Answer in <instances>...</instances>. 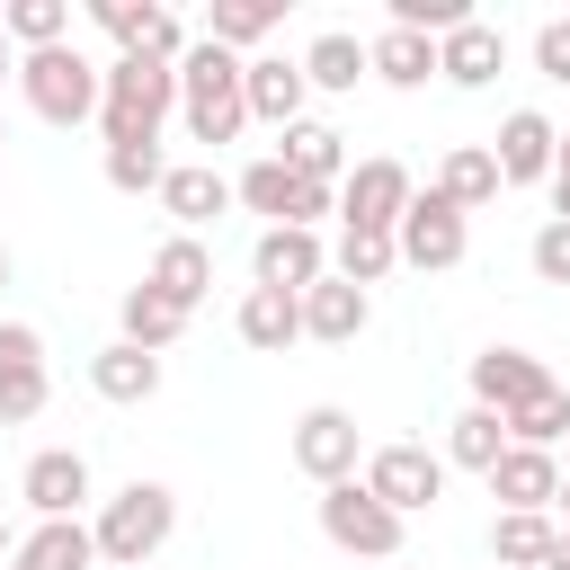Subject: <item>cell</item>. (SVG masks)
<instances>
[{"mask_svg":"<svg viewBox=\"0 0 570 570\" xmlns=\"http://www.w3.org/2000/svg\"><path fill=\"white\" fill-rule=\"evenodd\" d=\"M169 116H178V62H142V53L98 62V134L107 142H160Z\"/></svg>","mask_w":570,"mask_h":570,"instance_id":"6da1fadb","label":"cell"},{"mask_svg":"<svg viewBox=\"0 0 570 570\" xmlns=\"http://www.w3.org/2000/svg\"><path fill=\"white\" fill-rule=\"evenodd\" d=\"M169 534H178V490H169V481H125V490L98 499V517H89V543H98V561H116V570H142Z\"/></svg>","mask_w":570,"mask_h":570,"instance_id":"7a4b0ae2","label":"cell"},{"mask_svg":"<svg viewBox=\"0 0 570 570\" xmlns=\"http://www.w3.org/2000/svg\"><path fill=\"white\" fill-rule=\"evenodd\" d=\"M178 116H187L196 142H240V125H249V107H240V53H223V45L196 36L178 53Z\"/></svg>","mask_w":570,"mask_h":570,"instance_id":"3957f363","label":"cell"},{"mask_svg":"<svg viewBox=\"0 0 570 570\" xmlns=\"http://www.w3.org/2000/svg\"><path fill=\"white\" fill-rule=\"evenodd\" d=\"M18 98H27L45 125H89V116H98V62H89L80 45L18 53Z\"/></svg>","mask_w":570,"mask_h":570,"instance_id":"277c9868","label":"cell"},{"mask_svg":"<svg viewBox=\"0 0 570 570\" xmlns=\"http://www.w3.org/2000/svg\"><path fill=\"white\" fill-rule=\"evenodd\" d=\"M294 472L321 481V490L356 481V472H365V428H356L338 401H312V410L294 419Z\"/></svg>","mask_w":570,"mask_h":570,"instance_id":"5b68a950","label":"cell"},{"mask_svg":"<svg viewBox=\"0 0 570 570\" xmlns=\"http://www.w3.org/2000/svg\"><path fill=\"white\" fill-rule=\"evenodd\" d=\"M463 249H472V223L428 187V196H410V214L392 223V258L401 267H419V276H445V267H463Z\"/></svg>","mask_w":570,"mask_h":570,"instance_id":"8992f818","label":"cell"},{"mask_svg":"<svg viewBox=\"0 0 570 570\" xmlns=\"http://www.w3.org/2000/svg\"><path fill=\"white\" fill-rule=\"evenodd\" d=\"M321 534H330L338 552H356V561H392V552H401V517H392L365 481L321 490Z\"/></svg>","mask_w":570,"mask_h":570,"instance_id":"52a82bcc","label":"cell"},{"mask_svg":"<svg viewBox=\"0 0 570 570\" xmlns=\"http://www.w3.org/2000/svg\"><path fill=\"white\" fill-rule=\"evenodd\" d=\"M356 481H365V490L410 525L419 508H436V490H445V454H428V445H374Z\"/></svg>","mask_w":570,"mask_h":570,"instance_id":"ba28073f","label":"cell"},{"mask_svg":"<svg viewBox=\"0 0 570 570\" xmlns=\"http://www.w3.org/2000/svg\"><path fill=\"white\" fill-rule=\"evenodd\" d=\"M410 169L401 160H356L347 178H338V232H392L401 214H410Z\"/></svg>","mask_w":570,"mask_h":570,"instance_id":"9c48e42d","label":"cell"},{"mask_svg":"<svg viewBox=\"0 0 570 570\" xmlns=\"http://www.w3.org/2000/svg\"><path fill=\"white\" fill-rule=\"evenodd\" d=\"M552 151H561V134H552V116H543V107H508V116H499V134H490L499 187H543V178H552Z\"/></svg>","mask_w":570,"mask_h":570,"instance_id":"30bf717a","label":"cell"},{"mask_svg":"<svg viewBox=\"0 0 570 570\" xmlns=\"http://www.w3.org/2000/svg\"><path fill=\"white\" fill-rule=\"evenodd\" d=\"M18 499L36 508V525H53V517H80V508H89V454H80V445H45V454H27V472H18Z\"/></svg>","mask_w":570,"mask_h":570,"instance_id":"8fae6325","label":"cell"},{"mask_svg":"<svg viewBox=\"0 0 570 570\" xmlns=\"http://www.w3.org/2000/svg\"><path fill=\"white\" fill-rule=\"evenodd\" d=\"M89 18H98L125 53H142V62H178V53H187V27H178L160 0H89Z\"/></svg>","mask_w":570,"mask_h":570,"instance_id":"7c38bea8","label":"cell"},{"mask_svg":"<svg viewBox=\"0 0 570 570\" xmlns=\"http://www.w3.org/2000/svg\"><path fill=\"white\" fill-rule=\"evenodd\" d=\"M303 62H285V53H249L240 62V107H249V125H303Z\"/></svg>","mask_w":570,"mask_h":570,"instance_id":"4fadbf2b","label":"cell"},{"mask_svg":"<svg viewBox=\"0 0 570 570\" xmlns=\"http://www.w3.org/2000/svg\"><path fill=\"white\" fill-rule=\"evenodd\" d=\"M249 276H258V285H276V294H303V285H321V276H330V249H321V232L276 223V232H258Z\"/></svg>","mask_w":570,"mask_h":570,"instance_id":"5bb4252c","label":"cell"},{"mask_svg":"<svg viewBox=\"0 0 570 570\" xmlns=\"http://www.w3.org/2000/svg\"><path fill=\"white\" fill-rule=\"evenodd\" d=\"M142 285H151L160 303H178V312L196 321V303L214 294V249H205L196 232H169V240L151 249V267H142Z\"/></svg>","mask_w":570,"mask_h":570,"instance_id":"9a60e30c","label":"cell"},{"mask_svg":"<svg viewBox=\"0 0 570 570\" xmlns=\"http://www.w3.org/2000/svg\"><path fill=\"white\" fill-rule=\"evenodd\" d=\"M534 392H552V365H543V356H525V347H481V356H472V401H481V410L508 419V410H525Z\"/></svg>","mask_w":570,"mask_h":570,"instance_id":"2e32d148","label":"cell"},{"mask_svg":"<svg viewBox=\"0 0 570 570\" xmlns=\"http://www.w3.org/2000/svg\"><path fill=\"white\" fill-rule=\"evenodd\" d=\"M508 71V36L490 27V18H463L454 36H436V80H454V89H490Z\"/></svg>","mask_w":570,"mask_h":570,"instance_id":"e0dca14e","label":"cell"},{"mask_svg":"<svg viewBox=\"0 0 570 570\" xmlns=\"http://www.w3.org/2000/svg\"><path fill=\"white\" fill-rule=\"evenodd\" d=\"M223 205H232V178H223L214 160H169V178H160V214H169L178 232L214 223Z\"/></svg>","mask_w":570,"mask_h":570,"instance_id":"ac0fdd59","label":"cell"},{"mask_svg":"<svg viewBox=\"0 0 570 570\" xmlns=\"http://www.w3.org/2000/svg\"><path fill=\"white\" fill-rule=\"evenodd\" d=\"M365 321H374V294H356L347 276H321V285H303V338H321V347H347Z\"/></svg>","mask_w":570,"mask_h":570,"instance_id":"d6986e66","label":"cell"},{"mask_svg":"<svg viewBox=\"0 0 570 570\" xmlns=\"http://www.w3.org/2000/svg\"><path fill=\"white\" fill-rule=\"evenodd\" d=\"M481 481H490V499H499V508H552V499H561V454L508 445V454H499Z\"/></svg>","mask_w":570,"mask_h":570,"instance_id":"ffe728a7","label":"cell"},{"mask_svg":"<svg viewBox=\"0 0 570 570\" xmlns=\"http://www.w3.org/2000/svg\"><path fill=\"white\" fill-rule=\"evenodd\" d=\"M294 338H303V294L249 285V294H240V347H258V356H285Z\"/></svg>","mask_w":570,"mask_h":570,"instance_id":"44dd1931","label":"cell"},{"mask_svg":"<svg viewBox=\"0 0 570 570\" xmlns=\"http://www.w3.org/2000/svg\"><path fill=\"white\" fill-rule=\"evenodd\" d=\"M89 392H98V401H116V410H142V401L160 392V356H142V347H125V338H116V347H98V356H89Z\"/></svg>","mask_w":570,"mask_h":570,"instance_id":"7402d4cb","label":"cell"},{"mask_svg":"<svg viewBox=\"0 0 570 570\" xmlns=\"http://www.w3.org/2000/svg\"><path fill=\"white\" fill-rule=\"evenodd\" d=\"M552 543H561L552 508H499V517H490V561H499V570H543Z\"/></svg>","mask_w":570,"mask_h":570,"instance_id":"603a6c76","label":"cell"},{"mask_svg":"<svg viewBox=\"0 0 570 570\" xmlns=\"http://www.w3.org/2000/svg\"><path fill=\"white\" fill-rule=\"evenodd\" d=\"M89 561H98V543H89V525H80V517L27 525V534H18V552H9V570H89Z\"/></svg>","mask_w":570,"mask_h":570,"instance_id":"cb8c5ba5","label":"cell"},{"mask_svg":"<svg viewBox=\"0 0 570 570\" xmlns=\"http://www.w3.org/2000/svg\"><path fill=\"white\" fill-rule=\"evenodd\" d=\"M365 71H374L383 89H428V80H436V45L410 36V27H383V36L365 45Z\"/></svg>","mask_w":570,"mask_h":570,"instance_id":"d4e9b609","label":"cell"},{"mask_svg":"<svg viewBox=\"0 0 570 570\" xmlns=\"http://www.w3.org/2000/svg\"><path fill=\"white\" fill-rule=\"evenodd\" d=\"M294 178H321V187H338L347 178V134L338 125H321V116H303V125H285V151H276Z\"/></svg>","mask_w":570,"mask_h":570,"instance_id":"484cf974","label":"cell"},{"mask_svg":"<svg viewBox=\"0 0 570 570\" xmlns=\"http://www.w3.org/2000/svg\"><path fill=\"white\" fill-rule=\"evenodd\" d=\"M436 196H445L454 214H481V205L499 196V160H490V142H454V151L436 160Z\"/></svg>","mask_w":570,"mask_h":570,"instance_id":"4316f807","label":"cell"},{"mask_svg":"<svg viewBox=\"0 0 570 570\" xmlns=\"http://www.w3.org/2000/svg\"><path fill=\"white\" fill-rule=\"evenodd\" d=\"M499 454H508V419H499V410H481V401H472V410H454V419H445V463L490 472Z\"/></svg>","mask_w":570,"mask_h":570,"instance_id":"83f0119b","label":"cell"},{"mask_svg":"<svg viewBox=\"0 0 570 570\" xmlns=\"http://www.w3.org/2000/svg\"><path fill=\"white\" fill-rule=\"evenodd\" d=\"M0 36H9L18 53L71 45V0H0Z\"/></svg>","mask_w":570,"mask_h":570,"instance_id":"f1b7e54d","label":"cell"},{"mask_svg":"<svg viewBox=\"0 0 570 570\" xmlns=\"http://www.w3.org/2000/svg\"><path fill=\"white\" fill-rule=\"evenodd\" d=\"M356 80H365V45H356L347 27L312 36V53H303V89H330V98H347Z\"/></svg>","mask_w":570,"mask_h":570,"instance_id":"f546056e","label":"cell"},{"mask_svg":"<svg viewBox=\"0 0 570 570\" xmlns=\"http://www.w3.org/2000/svg\"><path fill=\"white\" fill-rule=\"evenodd\" d=\"M232 196H240L249 214H267V232H276V223H294V196H303V178H294V169L267 151V160H249V169L232 178Z\"/></svg>","mask_w":570,"mask_h":570,"instance_id":"4dcf8cb0","label":"cell"},{"mask_svg":"<svg viewBox=\"0 0 570 570\" xmlns=\"http://www.w3.org/2000/svg\"><path fill=\"white\" fill-rule=\"evenodd\" d=\"M276 18H285L276 0H214V9H205V45L249 53V45H267V27H276Z\"/></svg>","mask_w":570,"mask_h":570,"instance_id":"1f68e13d","label":"cell"},{"mask_svg":"<svg viewBox=\"0 0 570 570\" xmlns=\"http://www.w3.org/2000/svg\"><path fill=\"white\" fill-rule=\"evenodd\" d=\"M178 338H187V312H178V303H160L151 285H134V294H125V347L160 356V347H178Z\"/></svg>","mask_w":570,"mask_h":570,"instance_id":"d6a6232c","label":"cell"},{"mask_svg":"<svg viewBox=\"0 0 570 570\" xmlns=\"http://www.w3.org/2000/svg\"><path fill=\"white\" fill-rule=\"evenodd\" d=\"M508 445H534V454L570 445V392L552 383V392H534L525 410H508Z\"/></svg>","mask_w":570,"mask_h":570,"instance_id":"836d02e7","label":"cell"},{"mask_svg":"<svg viewBox=\"0 0 570 570\" xmlns=\"http://www.w3.org/2000/svg\"><path fill=\"white\" fill-rule=\"evenodd\" d=\"M401 258H392V232H338V249H330V276H347L356 294L365 285H383Z\"/></svg>","mask_w":570,"mask_h":570,"instance_id":"e575fe53","label":"cell"},{"mask_svg":"<svg viewBox=\"0 0 570 570\" xmlns=\"http://www.w3.org/2000/svg\"><path fill=\"white\" fill-rule=\"evenodd\" d=\"M160 178H169L160 142H107V187L116 196H160Z\"/></svg>","mask_w":570,"mask_h":570,"instance_id":"d590c367","label":"cell"},{"mask_svg":"<svg viewBox=\"0 0 570 570\" xmlns=\"http://www.w3.org/2000/svg\"><path fill=\"white\" fill-rule=\"evenodd\" d=\"M45 401H53V374H45V365H18V374H0V428H27Z\"/></svg>","mask_w":570,"mask_h":570,"instance_id":"8d00e7d4","label":"cell"},{"mask_svg":"<svg viewBox=\"0 0 570 570\" xmlns=\"http://www.w3.org/2000/svg\"><path fill=\"white\" fill-rule=\"evenodd\" d=\"M525 258H534V276H543V285H570V223H543Z\"/></svg>","mask_w":570,"mask_h":570,"instance_id":"74e56055","label":"cell"},{"mask_svg":"<svg viewBox=\"0 0 570 570\" xmlns=\"http://www.w3.org/2000/svg\"><path fill=\"white\" fill-rule=\"evenodd\" d=\"M18 365H45V330L36 321H0V374H18Z\"/></svg>","mask_w":570,"mask_h":570,"instance_id":"f35d334b","label":"cell"},{"mask_svg":"<svg viewBox=\"0 0 570 570\" xmlns=\"http://www.w3.org/2000/svg\"><path fill=\"white\" fill-rule=\"evenodd\" d=\"M534 71H543V80H570V18H552V27L534 36Z\"/></svg>","mask_w":570,"mask_h":570,"instance_id":"ab89813d","label":"cell"},{"mask_svg":"<svg viewBox=\"0 0 570 570\" xmlns=\"http://www.w3.org/2000/svg\"><path fill=\"white\" fill-rule=\"evenodd\" d=\"M552 178H561V187H570V134H561V151H552Z\"/></svg>","mask_w":570,"mask_h":570,"instance_id":"60d3db41","label":"cell"},{"mask_svg":"<svg viewBox=\"0 0 570 570\" xmlns=\"http://www.w3.org/2000/svg\"><path fill=\"white\" fill-rule=\"evenodd\" d=\"M0 80H18V45L9 36H0Z\"/></svg>","mask_w":570,"mask_h":570,"instance_id":"b9f144b4","label":"cell"},{"mask_svg":"<svg viewBox=\"0 0 570 570\" xmlns=\"http://www.w3.org/2000/svg\"><path fill=\"white\" fill-rule=\"evenodd\" d=\"M543 570H570V543H552V552H543Z\"/></svg>","mask_w":570,"mask_h":570,"instance_id":"7bdbcfd3","label":"cell"},{"mask_svg":"<svg viewBox=\"0 0 570 570\" xmlns=\"http://www.w3.org/2000/svg\"><path fill=\"white\" fill-rule=\"evenodd\" d=\"M552 508H561V517H552V525H561V543H570V490H561V499H552Z\"/></svg>","mask_w":570,"mask_h":570,"instance_id":"ee69618b","label":"cell"},{"mask_svg":"<svg viewBox=\"0 0 570 570\" xmlns=\"http://www.w3.org/2000/svg\"><path fill=\"white\" fill-rule=\"evenodd\" d=\"M9 552H18V525H9V517H0V561H9Z\"/></svg>","mask_w":570,"mask_h":570,"instance_id":"f6af8a7d","label":"cell"},{"mask_svg":"<svg viewBox=\"0 0 570 570\" xmlns=\"http://www.w3.org/2000/svg\"><path fill=\"white\" fill-rule=\"evenodd\" d=\"M0 294H9V249H0Z\"/></svg>","mask_w":570,"mask_h":570,"instance_id":"bcb514c9","label":"cell"},{"mask_svg":"<svg viewBox=\"0 0 570 570\" xmlns=\"http://www.w3.org/2000/svg\"><path fill=\"white\" fill-rule=\"evenodd\" d=\"M561 490H570V481H561Z\"/></svg>","mask_w":570,"mask_h":570,"instance_id":"7dc6e473","label":"cell"},{"mask_svg":"<svg viewBox=\"0 0 570 570\" xmlns=\"http://www.w3.org/2000/svg\"><path fill=\"white\" fill-rule=\"evenodd\" d=\"M0 142H9V134H0Z\"/></svg>","mask_w":570,"mask_h":570,"instance_id":"c3c4849f","label":"cell"}]
</instances>
